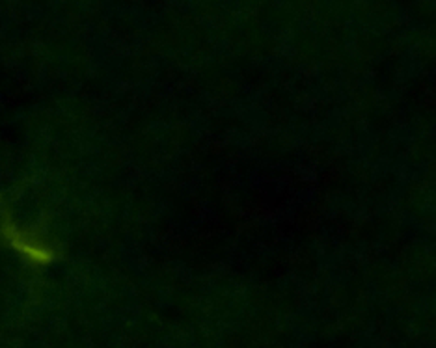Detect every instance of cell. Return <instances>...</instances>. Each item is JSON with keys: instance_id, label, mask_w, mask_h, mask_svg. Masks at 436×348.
Masks as SVG:
<instances>
[{"instance_id": "6da1fadb", "label": "cell", "mask_w": 436, "mask_h": 348, "mask_svg": "<svg viewBox=\"0 0 436 348\" xmlns=\"http://www.w3.org/2000/svg\"><path fill=\"white\" fill-rule=\"evenodd\" d=\"M0 233L11 249H16L17 254L23 255L30 263L49 264L55 259V252L45 242H41L35 235L21 229L10 216H4L0 222Z\"/></svg>"}]
</instances>
